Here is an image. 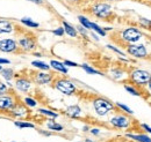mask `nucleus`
Here are the masks:
<instances>
[{
  "label": "nucleus",
  "mask_w": 151,
  "mask_h": 142,
  "mask_svg": "<svg viewBox=\"0 0 151 142\" xmlns=\"http://www.w3.org/2000/svg\"><path fill=\"white\" fill-rule=\"evenodd\" d=\"M127 138L132 139L135 142H151V138L145 134H126Z\"/></svg>",
  "instance_id": "nucleus-16"
},
{
  "label": "nucleus",
  "mask_w": 151,
  "mask_h": 142,
  "mask_svg": "<svg viewBox=\"0 0 151 142\" xmlns=\"http://www.w3.org/2000/svg\"><path fill=\"white\" fill-rule=\"evenodd\" d=\"M15 99L13 98V96L11 95H2L0 96V110H5V111H11L13 107H15Z\"/></svg>",
  "instance_id": "nucleus-9"
},
{
  "label": "nucleus",
  "mask_w": 151,
  "mask_h": 142,
  "mask_svg": "<svg viewBox=\"0 0 151 142\" xmlns=\"http://www.w3.org/2000/svg\"><path fill=\"white\" fill-rule=\"evenodd\" d=\"M139 22H141V24H142V26H144V27H147V28L151 26V21L147 20V18H139Z\"/></svg>",
  "instance_id": "nucleus-33"
},
{
  "label": "nucleus",
  "mask_w": 151,
  "mask_h": 142,
  "mask_svg": "<svg viewBox=\"0 0 151 142\" xmlns=\"http://www.w3.org/2000/svg\"><path fill=\"white\" fill-rule=\"evenodd\" d=\"M130 119L123 114H117L111 119V124L116 128H128L130 126Z\"/></svg>",
  "instance_id": "nucleus-8"
},
{
  "label": "nucleus",
  "mask_w": 151,
  "mask_h": 142,
  "mask_svg": "<svg viewBox=\"0 0 151 142\" xmlns=\"http://www.w3.org/2000/svg\"><path fill=\"white\" fill-rule=\"evenodd\" d=\"M11 113L14 116V117H19V118H23V117H27L28 114V109L24 107L21 104H15V107L11 110Z\"/></svg>",
  "instance_id": "nucleus-13"
},
{
  "label": "nucleus",
  "mask_w": 151,
  "mask_h": 142,
  "mask_svg": "<svg viewBox=\"0 0 151 142\" xmlns=\"http://www.w3.org/2000/svg\"><path fill=\"white\" fill-rule=\"evenodd\" d=\"M78 30H79V33H80V34H83L84 36H86V34H87V31H86L87 29H85L84 27H79V28H78Z\"/></svg>",
  "instance_id": "nucleus-36"
},
{
  "label": "nucleus",
  "mask_w": 151,
  "mask_h": 142,
  "mask_svg": "<svg viewBox=\"0 0 151 142\" xmlns=\"http://www.w3.org/2000/svg\"><path fill=\"white\" fill-rule=\"evenodd\" d=\"M93 107H94V111L96 112V114L104 117V116L108 114L111 111H113L114 104L106 98L98 97L93 101Z\"/></svg>",
  "instance_id": "nucleus-1"
},
{
  "label": "nucleus",
  "mask_w": 151,
  "mask_h": 142,
  "mask_svg": "<svg viewBox=\"0 0 151 142\" xmlns=\"http://www.w3.org/2000/svg\"><path fill=\"white\" fill-rule=\"evenodd\" d=\"M1 75H2V77L5 79V80H7V81H9V80H12L13 77H14V71L12 70V68H2L1 70Z\"/></svg>",
  "instance_id": "nucleus-19"
},
{
  "label": "nucleus",
  "mask_w": 151,
  "mask_h": 142,
  "mask_svg": "<svg viewBox=\"0 0 151 142\" xmlns=\"http://www.w3.org/2000/svg\"><path fill=\"white\" fill-rule=\"evenodd\" d=\"M83 131H85V132H86V131H88V127H87V126H85V127H84V129H83Z\"/></svg>",
  "instance_id": "nucleus-43"
},
{
  "label": "nucleus",
  "mask_w": 151,
  "mask_h": 142,
  "mask_svg": "<svg viewBox=\"0 0 151 142\" xmlns=\"http://www.w3.org/2000/svg\"><path fill=\"white\" fill-rule=\"evenodd\" d=\"M85 142H94V141H92V140H90V139H86Z\"/></svg>",
  "instance_id": "nucleus-44"
},
{
  "label": "nucleus",
  "mask_w": 151,
  "mask_h": 142,
  "mask_svg": "<svg viewBox=\"0 0 151 142\" xmlns=\"http://www.w3.org/2000/svg\"><path fill=\"white\" fill-rule=\"evenodd\" d=\"M47 126H48V128H49L50 131H55V132H62V131L64 129V127L60 124L55 123V120H50V121L47 124Z\"/></svg>",
  "instance_id": "nucleus-21"
},
{
  "label": "nucleus",
  "mask_w": 151,
  "mask_h": 142,
  "mask_svg": "<svg viewBox=\"0 0 151 142\" xmlns=\"http://www.w3.org/2000/svg\"><path fill=\"white\" fill-rule=\"evenodd\" d=\"M38 132H40L42 135H45V136H50V135H51V133H50V132H47V131H38Z\"/></svg>",
  "instance_id": "nucleus-40"
},
{
  "label": "nucleus",
  "mask_w": 151,
  "mask_h": 142,
  "mask_svg": "<svg viewBox=\"0 0 151 142\" xmlns=\"http://www.w3.org/2000/svg\"><path fill=\"white\" fill-rule=\"evenodd\" d=\"M148 84H149V88L151 89V80H150V82H149V83H148Z\"/></svg>",
  "instance_id": "nucleus-46"
},
{
  "label": "nucleus",
  "mask_w": 151,
  "mask_h": 142,
  "mask_svg": "<svg viewBox=\"0 0 151 142\" xmlns=\"http://www.w3.org/2000/svg\"><path fill=\"white\" fill-rule=\"evenodd\" d=\"M116 107H120L123 112H126V113H128V114H132L134 112H132V110L130 107H128L127 105H124V104H121V103H116Z\"/></svg>",
  "instance_id": "nucleus-30"
},
{
  "label": "nucleus",
  "mask_w": 151,
  "mask_h": 142,
  "mask_svg": "<svg viewBox=\"0 0 151 142\" xmlns=\"http://www.w3.org/2000/svg\"><path fill=\"white\" fill-rule=\"evenodd\" d=\"M14 31V26L7 20H0V34H11Z\"/></svg>",
  "instance_id": "nucleus-14"
},
{
  "label": "nucleus",
  "mask_w": 151,
  "mask_h": 142,
  "mask_svg": "<svg viewBox=\"0 0 151 142\" xmlns=\"http://www.w3.org/2000/svg\"><path fill=\"white\" fill-rule=\"evenodd\" d=\"M141 126H142V128H144V129H145L148 133H150V134H151V127H150V126H148L147 124H142Z\"/></svg>",
  "instance_id": "nucleus-37"
},
{
  "label": "nucleus",
  "mask_w": 151,
  "mask_h": 142,
  "mask_svg": "<svg viewBox=\"0 0 151 142\" xmlns=\"http://www.w3.org/2000/svg\"><path fill=\"white\" fill-rule=\"evenodd\" d=\"M92 37L94 38L95 40H99V37H96V35H95V34H92Z\"/></svg>",
  "instance_id": "nucleus-42"
},
{
  "label": "nucleus",
  "mask_w": 151,
  "mask_h": 142,
  "mask_svg": "<svg viewBox=\"0 0 151 142\" xmlns=\"http://www.w3.org/2000/svg\"><path fill=\"white\" fill-rule=\"evenodd\" d=\"M52 80H54V76L50 73L40 72V73H36V75H35V82L37 84H48Z\"/></svg>",
  "instance_id": "nucleus-10"
},
{
  "label": "nucleus",
  "mask_w": 151,
  "mask_h": 142,
  "mask_svg": "<svg viewBox=\"0 0 151 142\" xmlns=\"http://www.w3.org/2000/svg\"><path fill=\"white\" fill-rule=\"evenodd\" d=\"M107 48H108V49H111V50H113L114 52H116V53H119V54H120V55H124V53H123L122 51H120L119 49H116V48H114L113 45H107Z\"/></svg>",
  "instance_id": "nucleus-35"
},
{
  "label": "nucleus",
  "mask_w": 151,
  "mask_h": 142,
  "mask_svg": "<svg viewBox=\"0 0 151 142\" xmlns=\"http://www.w3.org/2000/svg\"><path fill=\"white\" fill-rule=\"evenodd\" d=\"M130 80L136 86H145L150 82L151 74L143 70H134L130 73Z\"/></svg>",
  "instance_id": "nucleus-3"
},
{
  "label": "nucleus",
  "mask_w": 151,
  "mask_h": 142,
  "mask_svg": "<svg viewBox=\"0 0 151 142\" xmlns=\"http://www.w3.org/2000/svg\"><path fill=\"white\" fill-rule=\"evenodd\" d=\"M0 51L5 53H12L18 51V44L12 38L0 39Z\"/></svg>",
  "instance_id": "nucleus-7"
},
{
  "label": "nucleus",
  "mask_w": 151,
  "mask_h": 142,
  "mask_svg": "<svg viewBox=\"0 0 151 142\" xmlns=\"http://www.w3.org/2000/svg\"><path fill=\"white\" fill-rule=\"evenodd\" d=\"M63 64H64L65 66H70V67H78V66H79L78 64H76L73 61H70V60H65Z\"/></svg>",
  "instance_id": "nucleus-34"
},
{
  "label": "nucleus",
  "mask_w": 151,
  "mask_h": 142,
  "mask_svg": "<svg viewBox=\"0 0 151 142\" xmlns=\"http://www.w3.org/2000/svg\"><path fill=\"white\" fill-rule=\"evenodd\" d=\"M143 34L136 28H127L122 31V39L127 43H136L142 38Z\"/></svg>",
  "instance_id": "nucleus-4"
},
{
  "label": "nucleus",
  "mask_w": 151,
  "mask_h": 142,
  "mask_svg": "<svg viewBox=\"0 0 151 142\" xmlns=\"http://www.w3.org/2000/svg\"><path fill=\"white\" fill-rule=\"evenodd\" d=\"M124 89L129 92V94H132V95H134V96H141V92L137 90V89H135L134 87H132V86H128V84H126L124 86Z\"/></svg>",
  "instance_id": "nucleus-29"
},
{
  "label": "nucleus",
  "mask_w": 151,
  "mask_h": 142,
  "mask_svg": "<svg viewBox=\"0 0 151 142\" xmlns=\"http://www.w3.org/2000/svg\"><path fill=\"white\" fill-rule=\"evenodd\" d=\"M19 44L24 51H32V50H34V48L36 45L35 42H34V39L30 38V37H23V38H21L19 40Z\"/></svg>",
  "instance_id": "nucleus-12"
},
{
  "label": "nucleus",
  "mask_w": 151,
  "mask_h": 142,
  "mask_svg": "<svg viewBox=\"0 0 151 142\" xmlns=\"http://www.w3.org/2000/svg\"><path fill=\"white\" fill-rule=\"evenodd\" d=\"M69 1H77V0H69Z\"/></svg>",
  "instance_id": "nucleus-48"
},
{
  "label": "nucleus",
  "mask_w": 151,
  "mask_h": 142,
  "mask_svg": "<svg viewBox=\"0 0 151 142\" xmlns=\"http://www.w3.org/2000/svg\"><path fill=\"white\" fill-rule=\"evenodd\" d=\"M27 1H30V2H34V4H37V5L43 4V0H27Z\"/></svg>",
  "instance_id": "nucleus-41"
},
{
  "label": "nucleus",
  "mask_w": 151,
  "mask_h": 142,
  "mask_svg": "<svg viewBox=\"0 0 151 142\" xmlns=\"http://www.w3.org/2000/svg\"><path fill=\"white\" fill-rule=\"evenodd\" d=\"M127 52L132 57H135V58H138V59H143V58L148 57V51H147L145 46L142 45V44H130V45H128Z\"/></svg>",
  "instance_id": "nucleus-5"
},
{
  "label": "nucleus",
  "mask_w": 151,
  "mask_h": 142,
  "mask_svg": "<svg viewBox=\"0 0 151 142\" xmlns=\"http://www.w3.org/2000/svg\"><path fill=\"white\" fill-rule=\"evenodd\" d=\"M54 83H55V88L58 90V91H60L62 94H64V95H68V96H71V95H73L76 92V88L75 83L72 82V81H70V80H68V79H64V77H59V79H56L55 81H54Z\"/></svg>",
  "instance_id": "nucleus-2"
},
{
  "label": "nucleus",
  "mask_w": 151,
  "mask_h": 142,
  "mask_svg": "<svg viewBox=\"0 0 151 142\" xmlns=\"http://www.w3.org/2000/svg\"><path fill=\"white\" fill-rule=\"evenodd\" d=\"M92 13L96 18H108L112 13V7L108 4H96L92 8Z\"/></svg>",
  "instance_id": "nucleus-6"
},
{
  "label": "nucleus",
  "mask_w": 151,
  "mask_h": 142,
  "mask_svg": "<svg viewBox=\"0 0 151 142\" xmlns=\"http://www.w3.org/2000/svg\"><path fill=\"white\" fill-rule=\"evenodd\" d=\"M20 22H21V23H23L24 26L29 27V28H38V27H40V24H38L37 22H34L30 18H21V20H20Z\"/></svg>",
  "instance_id": "nucleus-20"
},
{
  "label": "nucleus",
  "mask_w": 151,
  "mask_h": 142,
  "mask_svg": "<svg viewBox=\"0 0 151 142\" xmlns=\"http://www.w3.org/2000/svg\"><path fill=\"white\" fill-rule=\"evenodd\" d=\"M65 113L71 118H79L80 114H81V109L78 105H71V107H69L66 109Z\"/></svg>",
  "instance_id": "nucleus-15"
},
{
  "label": "nucleus",
  "mask_w": 151,
  "mask_h": 142,
  "mask_svg": "<svg viewBox=\"0 0 151 142\" xmlns=\"http://www.w3.org/2000/svg\"><path fill=\"white\" fill-rule=\"evenodd\" d=\"M41 114H44V116H48V117H51V118H57L58 117V113L51 111V110H47V109H40L38 110Z\"/></svg>",
  "instance_id": "nucleus-27"
},
{
  "label": "nucleus",
  "mask_w": 151,
  "mask_h": 142,
  "mask_svg": "<svg viewBox=\"0 0 151 142\" xmlns=\"http://www.w3.org/2000/svg\"><path fill=\"white\" fill-rule=\"evenodd\" d=\"M91 29H92V30H94L98 35L102 36V37H105V36H106V31L104 30V28H101L100 26H98V24L94 23V22H91Z\"/></svg>",
  "instance_id": "nucleus-24"
},
{
  "label": "nucleus",
  "mask_w": 151,
  "mask_h": 142,
  "mask_svg": "<svg viewBox=\"0 0 151 142\" xmlns=\"http://www.w3.org/2000/svg\"><path fill=\"white\" fill-rule=\"evenodd\" d=\"M32 65H33L34 67H36V68L42 70V71H48V70L50 68V66H49V65H47V64H45V62H43V61H38V60H34V61H32Z\"/></svg>",
  "instance_id": "nucleus-23"
},
{
  "label": "nucleus",
  "mask_w": 151,
  "mask_h": 142,
  "mask_svg": "<svg viewBox=\"0 0 151 142\" xmlns=\"http://www.w3.org/2000/svg\"><path fill=\"white\" fill-rule=\"evenodd\" d=\"M34 54H35L36 57H41V53H34Z\"/></svg>",
  "instance_id": "nucleus-45"
},
{
  "label": "nucleus",
  "mask_w": 151,
  "mask_h": 142,
  "mask_svg": "<svg viewBox=\"0 0 151 142\" xmlns=\"http://www.w3.org/2000/svg\"><path fill=\"white\" fill-rule=\"evenodd\" d=\"M52 33H54V35L58 36V37H62V36L64 35V33H65V31H64V28H63V27H59V28L55 29Z\"/></svg>",
  "instance_id": "nucleus-32"
},
{
  "label": "nucleus",
  "mask_w": 151,
  "mask_h": 142,
  "mask_svg": "<svg viewBox=\"0 0 151 142\" xmlns=\"http://www.w3.org/2000/svg\"><path fill=\"white\" fill-rule=\"evenodd\" d=\"M63 28H64V31L68 34V35L70 36V37H77V29H76L73 26H71L70 23H68V22H63Z\"/></svg>",
  "instance_id": "nucleus-18"
},
{
  "label": "nucleus",
  "mask_w": 151,
  "mask_h": 142,
  "mask_svg": "<svg viewBox=\"0 0 151 142\" xmlns=\"http://www.w3.org/2000/svg\"><path fill=\"white\" fill-rule=\"evenodd\" d=\"M78 20H79L80 24H81L85 29H91V21H90L88 18H86L85 16L79 15V16H78Z\"/></svg>",
  "instance_id": "nucleus-26"
},
{
  "label": "nucleus",
  "mask_w": 151,
  "mask_h": 142,
  "mask_svg": "<svg viewBox=\"0 0 151 142\" xmlns=\"http://www.w3.org/2000/svg\"><path fill=\"white\" fill-rule=\"evenodd\" d=\"M7 92H8V87H7V84H5V83H2V82L0 81V96L5 95V94H7Z\"/></svg>",
  "instance_id": "nucleus-31"
},
{
  "label": "nucleus",
  "mask_w": 151,
  "mask_h": 142,
  "mask_svg": "<svg viewBox=\"0 0 151 142\" xmlns=\"http://www.w3.org/2000/svg\"><path fill=\"white\" fill-rule=\"evenodd\" d=\"M91 133H92L93 135H99V134H100V131H99L98 128H92V129H91Z\"/></svg>",
  "instance_id": "nucleus-38"
},
{
  "label": "nucleus",
  "mask_w": 151,
  "mask_h": 142,
  "mask_svg": "<svg viewBox=\"0 0 151 142\" xmlns=\"http://www.w3.org/2000/svg\"><path fill=\"white\" fill-rule=\"evenodd\" d=\"M32 87V82L26 77H20L15 81V88L21 92H27Z\"/></svg>",
  "instance_id": "nucleus-11"
},
{
  "label": "nucleus",
  "mask_w": 151,
  "mask_h": 142,
  "mask_svg": "<svg viewBox=\"0 0 151 142\" xmlns=\"http://www.w3.org/2000/svg\"><path fill=\"white\" fill-rule=\"evenodd\" d=\"M23 102H24V104H26L27 107H35L37 105V102H36L34 98H30V97H26V98L23 99Z\"/></svg>",
  "instance_id": "nucleus-28"
},
{
  "label": "nucleus",
  "mask_w": 151,
  "mask_h": 142,
  "mask_svg": "<svg viewBox=\"0 0 151 142\" xmlns=\"http://www.w3.org/2000/svg\"><path fill=\"white\" fill-rule=\"evenodd\" d=\"M81 68L86 72V73H88V74H92V75H101L100 72L94 70V68H92L91 66H88V65H86V64H83V65H81Z\"/></svg>",
  "instance_id": "nucleus-25"
},
{
  "label": "nucleus",
  "mask_w": 151,
  "mask_h": 142,
  "mask_svg": "<svg viewBox=\"0 0 151 142\" xmlns=\"http://www.w3.org/2000/svg\"><path fill=\"white\" fill-rule=\"evenodd\" d=\"M2 64H11V61L8 59H4V58H0V65Z\"/></svg>",
  "instance_id": "nucleus-39"
},
{
  "label": "nucleus",
  "mask_w": 151,
  "mask_h": 142,
  "mask_svg": "<svg viewBox=\"0 0 151 142\" xmlns=\"http://www.w3.org/2000/svg\"><path fill=\"white\" fill-rule=\"evenodd\" d=\"M50 65H51V67H52L54 70L60 72V73H63V74H68V68H66V66H65L63 62L57 61V60H51V61H50Z\"/></svg>",
  "instance_id": "nucleus-17"
},
{
  "label": "nucleus",
  "mask_w": 151,
  "mask_h": 142,
  "mask_svg": "<svg viewBox=\"0 0 151 142\" xmlns=\"http://www.w3.org/2000/svg\"><path fill=\"white\" fill-rule=\"evenodd\" d=\"M1 70H2V67H1V65H0V71H1Z\"/></svg>",
  "instance_id": "nucleus-47"
},
{
  "label": "nucleus",
  "mask_w": 151,
  "mask_h": 142,
  "mask_svg": "<svg viewBox=\"0 0 151 142\" xmlns=\"http://www.w3.org/2000/svg\"><path fill=\"white\" fill-rule=\"evenodd\" d=\"M14 125L19 128H35V125L33 123H28V121H22V120H17L14 121Z\"/></svg>",
  "instance_id": "nucleus-22"
}]
</instances>
